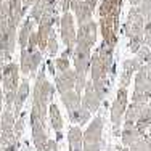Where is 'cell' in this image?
I'll return each instance as SVG.
<instances>
[{
    "instance_id": "6da1fadb",
    "label": "cell",
    "mask_w": 151,
    "mask_h": 151,
    "mask_svg": "<svg viewBox=\"0 0 151 151\" xmlns=\"http://www.w3.org/2000/svg\"><path fill=\"white\" fill-rule=\"evenodd\" d=\"M53 98V87L45 77V73L40 71L37 74L34 84V98L31 109V125H45L47 106Z\"/></svg>"
},
{
    "instance_id": "7a4b0ae2",
    "label": "cell",
    "mask_w": 151,
    "mask_h": 151,
    "mask_svg": "<svg viewBox=\"0 0 151 151\" xmlns=\"http://www.w3.org/2000/svg\"><path fill=\"white\" fill-rule=\"evenodd\" d=\"M125 35L129 39V45L134 53H137L143 45V16L138 6H132L127 13V19L124 24Z\"/></svg>"
},
{
    "instance_id": "3957f363",
    "label": "cell",
    "mask_w": 151,
    "mask_h": 151,
    "mask_svg": "<svg viewBox=\"0 0 151 151\" xmlns=\"http://www.w3.org/2000/svg\"><path fill=\"white\" fill-rule=\"evenodd\" d=\"M2 84H3V100H5V109L13 111V101L19 85V64L16 63H5L2 69Z\"/></svg>"
},
{
    "instance_id": "277c9868",
    "label": "cell",
    "mask_w": 151,
    "mask_h": 151,
    "mask_svg": "<svg viewBox=\"0 0 151 151\" xmlns=\"http://www.w3.org/2000/svg\"><path fill=\"white\" fill-rule=\"evenodd\" d=\"M103 134V117H93L85 132H82V151H100Z\"/></svg>"
},
{
    "instance_id": "5b68a950",
    "label": "cell",
    "mask_w": 151,
    "mask_h": 151,
    "mask_svg": "<svg viewBox=\"0 0 151 151\" xmlns=\"http://www.w3.org/2000/svg\"><path fill=\"white\" fill-rule=\"evenodd\" d=\"M40 63H42V52L39 50L37 44L27 42L26 48L21 50V63H19L21 74L29 76L32 73H35Z\"/></svg>"
},
{
    "instance_id": "8992f818",
    "label": "cell",
    "mask_w": 151,
    "mask_h": 151,
    "mask_svg": "<svg viewBox=\"0 0 151 151\" xmlns=\"http://www.w3.org/2000/svg\"><path fill=\"white\" fill-rule=\"evenodd\" d=\"M60 35L63 44L66 45V50L73 53L76 45V19L71 12H64L60 18Z\"/></svg>"
},
{
    "instance_id": "52a82bcc",
    "label": "cell",
    "mask_w": 151,
    "mask_h": 151,
    "mask_svg": "<svg viewBox=\"0 0 151 151\" xmlns=\"http://www.w3.org/2000/svg\"><path fill=\"white\" fill-rule=\"evenodd\" d=\"M98 26L101 32L103 42L111 47L116 45L117 42V29H119V15H105L98 16Z\"/></svg>"
},
{
    "instance_id": "ba28073f",
    "label": "cell",
    "mask_w": 151,
    "mask_h": 151,
    "mask_svg": "<svg viewBox=\"0 0 151 151\" xmlns=\"http://www.w3.org/2000/svg\"><path fill=\"white\" fill-rule=\"evenodd\" d=\"M0 143L2 146L15 145L16 137H15V114L12 109H5L0 114Z\"/></svg>"
},
{
    "instance_id": "9c48e42d",
    "label": "cell",
    "mask_w": 151,
    "mask_h": 151,
    "mask_svg": "<svg viewBox=\"0 0 151 151\" xmlns=\"http://www.w3.org/2000/svg\"><path fill=\"white\" fill-rule=\"evenodd\" d=\"M96 35H98V26L93 19H88L85 23L79 24V29H76V45L84 47H95Z\"/></svg>"
},
{
    "instance_id": "30bf717a",
    "label": "cell",
    "mask_w": 151,
    "mask_h": 151,
    "mask_svg": "<svg viewBox=\"0 0 151 151\" xmlns=\"http://www.w3.org/2000/svg\"><path fill=\"white\" fill-rule=\"evenodd\" d=\"M127 90L125 87H119L116 93V98H114V103L111 106V122H113L114 127H119L122 119H124L125 109H127Z\"/></svg>"
},
{
    "instance_id": "8fae6325",
    "label": "cell",
    "mask_w": 151,
    "mask_h": 151,
    "mask_svg": "<svg viewBox=\"0 0 151 151\" xmlns=\"http://www.w3.org/2000/svg\"><path fill=\"white\" fill-rule=\"evenodd\" d=\"M90 58H92V48L84 45H74L73 63H74V71L77 74H87L88 68H90Z\"/></svg>"
},
{
    "instance_id": "7c38bea8",
    "label": "cell",
    "mask_w": 151,
    "mask_h": 151,
    "mask_svg": "<svg viewBox=\"0 0 151 151\" xmlns=\"http://www.w3.org/2000/svg\"><path fill=\"white\" fill-rule=\"evenodd\" d=\"M82 93H84V95L81 96L82 106L87 108L90 113H95V111L98 109L100 103H101V98H103V96L100 95L98 92H96V88L93 87L92 82H85V87H84V90H82Z\"/></svg>"
},
{
    "instance_id": "4fadbf2b",
    "label": "cell",
    "mask_w": 151,
    "mask_h": 151,
    "mask_svg": "<svg viewBox=\"0 0 151 151\" xmlns=\"http://www.w3.org/2000/svg\"><path fill=\"white\" fill-rule=\"evenodd\" d=\"M138 8L143 16V45L151 47V0H142Z\"/></svg>"
},
{
    "instance_id": "5bb4252c",
    "label": "cell",
    "mask_w": 151,
    "mask_h": 151,
    "mask_svg": "<svg viewBox=\"0 0 151 151\" xmlns=\"http://www.w3.org/2000/svg\"><path fill=\"white\" fill-rule=\"evenodd\" d=\"M27 95H29V81L27 79H23L18 85V90L15 95V101H13V114L15 117H18L21 114V109H23V105L26 101Z\"/></svg>"
},
{
    "instance_id": "9a60e30c",
    "label": "cell",
    "mask_w": 151,
    "mask_h": 151,
    "mask_svg": "<svg viewBox=\"0 0 151 151\" xmlns=\"http://www.w3.org/2000/svg\"><path fill=\"white\" fill-rule=\"evenodd\" d=\"M56 88H58L60 93L76 88V71L69 68L63 73H58V76H56Z\"/></svg>"
},
{
    "instance_id": "2e32d148",
    "label": "cell",
    "mask_w": 151,
    "mask_h": 151,
    "mask_svg": "<svg viewBox=\"0 0 151 151\" xmlns=\"http://www.w3.org/2000/svg\"><path fill=\"white\" fill-rule=\"evenodd\" d=\"M142 66L138 58H132V60H127L124 61V69H122V74H121V87H127L129 82L132 81L134 74L138 71V68Z\"/></svg>"
},
{
    "instance_id": "e0dca14e",
    "label": "cell",
    "mask_w": 151,
    "mask_h": 151,
    "mask_svg": "<svg viewBox=\"0 0 151 151\" xmlns=\"http://www.w3.org/2000/svg\"><path fill=\"white\" fill-rule=\"evenodd\" d=\"M32 31H34V21L31 19V18H26V19L21 23V27H19V32H18V44H19L21 50L26 48L27 45V40H29V35L32 34Z\"/></svg>"
},
{
    "instance_id": "ac0fdd59",
    "label": "cell",
    "mask_w": 151,
    "mask_h": 151,
    "mask_svg": "<svg viewBox=\"0 0 151 151\" xmlns=\"http://www.w3.org/2000/svg\"><path fill=\"white\" fill-rule=\"evenodd\" d=\"M73 12H74V19L77 21L79 24L92 19V15H93V10L90 8V5H88L85 0H81V2L76 5V8L73 10Z\"/></svg>"
},
{
    "instance_id": "d6986e66",
    "label": "cell",
    "mask_w": 151,
    "mask_h": 151,
    "mask_svg": "<svg viewBox=\"0 0 151 151\" xmlns=\"http://www.w3.org/2000/svg\"><path fill=\"white\" fill-rule=\"evenodd\" d=\"M48 117H50V122H52L53 130L56 132L58 138H61V130H63V117H61L60 108L56 106L55 103H50V106H48Z\"/></svg>"
},
{
    "instance_id": "ffe728a7",
    "label": "cell",
    "mask_w": 151,
    "mask_h": 151,
    "mask_svg": "<svg viewBox=\"0 0 151 151\" xmlns=\"http://www.w3.org/2000/svg\"><path fill=\"white\" fill-rule=\"evenodd\" d=\"M68 142H69V151H82V129L79 125L69 129Z\"/></svg>"
},
{
    "instance_id": "44dd1931",
    "label": "cell",
    "mask_w": 151,
    "mask_h": 151,
    "mask_svg": "<svg viewBox=\"0 0 151 151\" xmlns=\"http://www.w3.org/2000/svg\"><path fill=\"white\" fill-rule=\"evenodd\" d=\"M47 6H48V0H34L32 5L29 6V8H31L29 18L34 21V23H39V19H40L42 15L45 13Z\"/></svg>"
},
{
    "instance_id": "7402d4cb",
    "label": "cell",
    "mask_w": 151,
    "mask_h": 151,
    "mask_svg": "<svg viewBox=\"0 0 151 151\" xmlns=\"http://www.w3.org/2000/svg\"><path fill=\"white\" fill-rule=\"evenodd\" d=\"M56 52H58V42H56V34H55V31L50 34V37H48V40H47V45H45V52L47 55H50V56H53V55H56Z\"/></svg>"
},
{
    "instance_id": "603a6c76",
    "label": "cell",
    "mask_w": 151,
    "mask_h": 151,
    "mask_svg": "<svg viewBox=\"0 0 151 151\" xmlns=\"http://www.w3.org/2000/svg\"><path fill=\"white\" fill-rule=\"evenodd\" d=\"M69 55H71V53L66 50V52H64L63 55H61L60 58L55 61V66H56V71H58V73H63V71H66V69H69V68H71V64H69Z\"/></svg>"
},
{
    "instance_id": "cb8c5ba5",
    "label": "cell",
    "mask_w": 151,
    "mask_h": 151,
    "mask_svg": "<svg viewBox=\"0 0 151 151\" xmlns=\"http://www.w3.org/2000/svg\"><path fill=\"white\" fill-rule=\"evenodd\" d=\"M23 132H24V122H23V116L19 114L18 119L15 121V137H16V140L23 135Z\"/></svg>"
},
{
    "instance_id": "d4e9b609",
    "label": "cell",
    "mask_w": 151,
    "mask_h": 151,
    "mask_svg": "<svg viewBox=\"0 0 151 151\" xmlns=\"http://www.w3.org/2000/svg\"><path fill=\"white\" fill-rule=\"evenodd\" d=\"M81 2V0H61V12H69V10H74L76 5Z\"/></svg>"
},
{
    "instance_id": "484cf974",
    "label": "cell",
    "mask_w": 151,
    "mask_h": 151,
    "mask_svg": "<svg viewBox=\"0 0 151 151\" xmlns=\"http://www.w3.org/2000/svg\"><path fill=\"white\" fill-rule=\"evenodd\" d=\"M85 2H87L88 5H90V8L93 10V12H95L96 6H98V0H85Z\"/></svg>"
},
{
    "instance_id": "4316f807",
    "label": "cell",
    "mask_w": 151,
    "mask_h": 151,
    "mask_svg": "<svg viewBox=\"0 0 151 151\" xmlns=\"http://www.w3.org/2000/svg\"><path fill=\"white\" fill-rule=\"evenodd\" d=\"M32 2H34V0H23V8H24V12H26V10L32 5Z\"/></svg>"
},
{
    "instance_id": "83f0119b",
    "label": "cell",
    "mask_w": 151,
    "mask_h": 151,
    "mask_svg": "<svg viewBox=\"0 0 151 151\" xmlns=\"http://www.w3.org/2000/svg\"><path fill=\"white\" fill-rule=\"evenodd\" d=\"M2 100L3 96H2V88H0V114H2Z\"/></svg>"
}]
</instances>
